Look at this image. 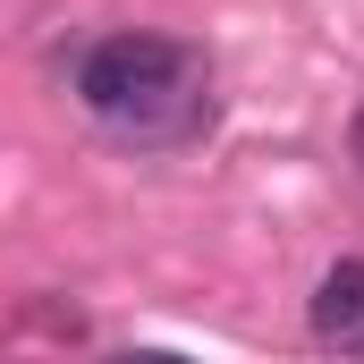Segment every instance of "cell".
<instances>
[{
  "instance_id": "obj_1",
  "label": "cell",
  "mask_w": 364,
  "mask_h": 364,
  "mask_svg": "<svg viewBox=\"0 0 364 364\" xmlns=\"http://www.w3.org/2000/svg\"><path fill=\"white\" fill-rule=\"evenodd\" d=\"M77 102L110 144L178 153L212 127V60L178 34H102L77 60Z\"/></svg>"
},
{
  "instance_id": "obj_2",
  "label": "cell",
  "mask_w": 364,
  "mask_h": 364,
  "mask_svg": "<svg viewBox=\"0 0 364 364\" xmlns=\"http://www.w3.org/2000/svg\"><path fill=\"white\" fill-rule=\"evenodd\" d=\"M356 331H364V255H339L331 272L314 279V339L348 356Z\"/></svg>"
},
{
  "instance_id": "obj_3",
  "label": "cell",
  "mask_w": 364,
  "mask_h": 364,
  "mask_svg": "<svg viewBox=\"0 0 364 364\" xmlns=\"http://www.w3.org/2000/svg\"><path fill=\"white\" fill-rule=\"evenodd\" d=\"M119 364H186V356H170V348H136V356H119Z\"/></svg>"
},
{
  "instance_id": "obj_4",
  "label": "cell",
  "mask_w": 364,
  "mask_h": 364,
  "mask_svg": "<svg viewBox=\"0 0 364 364\" xmlns=\"http://www.w3.org/2000/svg\"><path fill=\"white\" fill-rule=\"evenodd\" d=\"M356 170H364V110H356Z\"/></svg>"
},
{
  "instance_id": "obj_5",
  "label": "cell",
  "mask_w": 364,
  "mask_h": 364,
  "mask_svg": "<svg viewBox=\"0 0 364 364\" xmlns=\"http://www.w3.org/2000/svg\"><path fill=\"white\" fill-rule=\"evenodd\" d=\"M348 356H356V364H364V331H356V339H348Z\"/></svg>"
}]
</instances>
